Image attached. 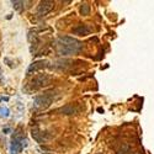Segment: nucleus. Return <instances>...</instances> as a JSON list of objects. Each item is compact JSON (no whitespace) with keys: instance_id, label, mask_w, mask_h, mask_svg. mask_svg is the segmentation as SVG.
I'll return each instance as SVG.
<instances>
[{"instance_id":"f257e3e1","label":"nucleus","mask_w":154,"mask_h":154,"mask_svg":"<svg viewBox=\"0 0 154 154\" xmlns=\"http://www.w3.org/2000/svg\"><path fill=\"white\" fill-rule=\"evenodd\" d=\"M56 48L60 56H73L80 52L83 45L76 38L69 36H60L56 42Z\"/></svg>"},{"instance_id":"f03ea898","label":"nucleus","mask_w":154,"mask_h":154,"mask_svg":"<svg viewBox=\"0 0 154 154\" xmlns=\"http://www.w3.org/2000/svg\"><path fill=\"white\" fill-rule=\"evenodd\" d=\"M51 83V76L47 74H37L30 80L29 88L31 90H40V89L47 86Z\"/></svg>"},{"instance_id":"7ed1b4c3","label":"nucleus","mask_w":154,"mask_h":154,"mask_svg":"<svg viewBox=\"0 0 154 154\" xmlns=\"http://www.w3.org/2000/svg\"><path fill=\"white\" fill-rule=\"evenodd\" d=\"M56 99L57 97L54 96V93H46V94H43L41 96H37L35 99V106L40 110H45L52 104Z\"/></svg>"},{"instance_id":"20e7f679","label":"nucleus","mask_w":154,"mask_h":154,"mask_svg":"<svg viewBox=\"0 0 154 154\" xmlns=\"http://www.w3.org/2000/svg\"><path fill=\"white\" fill-rule=\"evenodd\" d=\"M54 8V3L51 2V0H45V2H41L40 5L37 8V15L38 16H46L47 14H49L51 11Z\"/></svg>"},{"instance_id":"39448f33","label":"nucleus","mask_w":154,"mask_h":154,"mask_svg":"<svg viewBox=\"0 0 154 154\" xmlns=\"http://www.w3.org/2000/svg\"><path fill=\"white\" fill-rule=\"evenodd\" d=\"M47 67H48V62H47V60H36V62H33L31 66L29 67L27 74H29V75L35 74V73H37L38 70L45 69V68H47Z\"/></svg>"},{"instance_id":"423d86ee","label":"nucleus","mask_w":154,"mask_h":154,"mask_svg":"<svg viewBox=\"0 0 154 154\" xmlns=\"http://www.w3.org/2000/svg\"><path fill=\"white\" fill-rule=\"evenodd\" d=\"M90 32H91V29L86 26V25H79V26L73 29V33L78 36H88V35H90Z\"/></svg>"},{"instance_id":"0eeeda50","label":"nucleus","mask_w":154,"mask_h":154,"mask_svg":"<svg viewBox=\"0 0 154 154\" xmlns=\"http://www.w3.org/2000/svg\"><path fill=\"white\" fill-rule=\"evenodd\" d=\"M59 111L63 112L64 115H74V113H78L80 111V107L76 106V104H69L67 106H64L63 109H60Z\"/></svg>"},{"instance_id":"6e6552de","label":"nucleus","mask_w":154,"mask_h":154,"mask_svg":"<svg viewBox=\"0 0 154 154\" xmlns=\"http://www.w3.org/2000/svg\"><path fill=\"white\" fill-rule=\"evenodd\" d=\"M32 137L37 140V142H43V140H46L48 138V136H46L42 131H40L37 127L32 128Z\"/></svg>"},{"instance_id":"1a4fd4ad","label":"nucleus","mask_w":154,"mask_h":154,"mask_svg":"<svg viewBox=\"0 0 154 154\" xmlns=\"http://www.w3.org/2000/svg\"><path fill=\"white\" fill-rule=\"evenodd\" d=\"M89 12H90V6L88 4H83L80 6V14L82 15H89Z\"/></svg>"},{"instance_id":"9d476101","label":"nucleus","mask_w":154,"mask_h":154,"mask_svg":"<svg viewBox=\"0 0 154 154\" xmlns=\"http://www.w3.org/2000/svg\"><path fill=\"white\" fill-rule=\"evenodd\" d=\"M12 5H14V8L17 10V11H22L25 9V2H12Z\"/></svg>"},{"instance_id":"9b49d317","label":"nucleus","mask_w":154,"mask_h":154,"mask_svg":"<svg viewBox=\"0 0 154 154\" xmlns=\"http://www.w3.org/2000/svg\"><path fill=\"white\" fill-rule=\"evenodd\" d=\"M130 152V146L128 144H123L119 150H117V154H127Z\"/></svg>"},{"instance_id":"f8f14e48","label":"nucleus","mask_w":154,"mask_h":154,"mask_svg":"<svg viewBox=\"0 0 154 154\" xmlns=\"http://www.w3.org/2000/svg\"><path fill=\"white\" fill-rule=\"evenodd\" d=\"M0 116L8 117L9 116V110L6 107H0Z\"/></svg>"},{"instance_id":"ddd939ff","label":"nucleus","mask_w":154,"mask_h":154,"mask_svg":"<svg viewBox=\"0 0 154 154\" xmlns=\"http://www.w3.org/2000/svg\"><path fill=\"white\" fill-rule=\"evenodd\" d=\"M3 82V73H2V68H0V83Z\"/></svg>"},{"instance_id":"4468645a","label":"nucleus","mask_w":154,"mask_h":154,"mask_svg":"<svg viewBox=\"0 0 154 154\" xmlns=\"http://www.w3.org/2000/svg\"><path fill=\"white\" fill-rule=\"evenodd\" d=\"M131 154H140L139 152H133V153H131Z\"/></svg>"},{"instance_id":"2eb2a0df","label":"nucleus","mask_w":154,"mask_h":154,"mask_svg":"<svg viewBox=\"0 0 154 154\" xmlns=\"http://www.w3.org/2000/svg\"><path fill=\"white\" fill-rule=\"evenodd\" d=\"M46 154H49V153H46Z\"/></svg>"}]
</instances>
